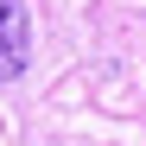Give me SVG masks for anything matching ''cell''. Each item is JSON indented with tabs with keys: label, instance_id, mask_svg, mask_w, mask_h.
<instances>
[{
	"label": "cell",
	"instance_id": "6da1fadb",
	"mask_svg": "<svg viewBox=\"0 0 146 146\" xmlns=\"http://www.w3.org/2000/svg\"><path fill=\"white\" fill-rule=\"evenodd\" d=\"M26 51H32V13H26V0H0V83L26 76Z\"/></svg>",
	"mask_w": 146,
	"mask_h": 146
}]
</instances>
